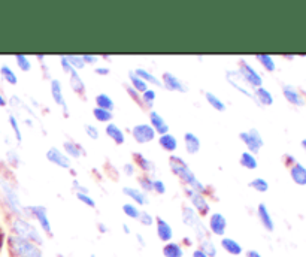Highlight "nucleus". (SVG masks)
<instances>
[{"label": "nucleus", "instance_id": "nucleus-1", "mask_svg": "<svg viewBox=\"0 0 306 257\" xmlns=\"http://www.w3.org/2000/svg\"><path fill=\"white\" fill-rule=\"evenodd\" d=\"M169 165H171L172 172L177 174L184 182H187V184L191 187V190H194V191H197V193H203L205 185L194 177V174L190 171L188 165H187L182 158H179L177 155H171Z\"/></svg>", "mask_w": 306, "mask_h": 257}, {"label": "nucleus", "instance_id": "nucleus-2", "mask_svg": "<svg viewBox=\"0 0 306 257\" xmlns=\"http://www.w3.org/2000/svg\"><path fill=\"white\" fill-rule=\"evenodd\" d=\"M8 247L12 256L15 257H44V253L39 245L15 235H11L8 238Z\"/></svg>", "mask_w": 306, "mask_h": 257}, {"label": "nucleus", "instance_id": "nucleus-3", "mask_svg": "<svg viewBox=\"0 0 306 257\" xmlns=\"http://www.w3.org/2000/svg\"><path fill=\"white\" fill-rule=\"evenodd\" d=\"M11 229H12V235L20 236L23 239H27V241L39 245V247L44 244V238H42L41 232L38 231L33 224H30L24 218H20V217L15 218L12 221V224H11Z\"/></svg>", "mask_w": 306, "mask_h": 257}, {"label": "nucleus", "instance_id": "nucleus-4", "mask_svg": "<svg viewBox=\"0 0 306 257\" xmlns=\"http://www.w3.org/2000/svg\"><path fill=\"white\" fill-rule=\"evenodd\" d=\"M0 185H2V190H3V193H5L6 202L9 204V208H11L15 214L24 217L27 211L23 208V205H21L20 198H18V195L15 193V190H14V188H12L6 181H0Z\"/></svg>", "mask_w": 306, "mask_h": 257}, {"label": "nucleus", "instance_id": "nucleus-5", "mask_svg": "<svg viewBox=\"0 0 306 257\" xmlns=\"http://www.w3.org/2000/svg\"><path fill=\"white\" fill-rule=\"evenodd\" d=\"M239 75L241 78L245 81V82H248L251 87H254V88H258V87H261V82H263V79L261 77L255 72L254 69H253V66H250L247 61H241V68H239Z\"/></svg>", "mask_w": 306, "mask_h": 257}, {"label": "nucleus", "instance_id": "nucleus-6", "mask_svg": "<svg viewBox=\"0 0 306 257\" xmlns=\"http://www.w3.org/2000/svg\"><path fill=\"white\" fill-rule=\"evenodd\" d=\"M239 136L247 144V147L251 151V154L260 151V148L263 147V139H261V136H260L257 128H251L250 132H242Z\"/></svg>", "mask_w": 306, "mask_h": 257}, {"label": "nucleus", "instance_id": "nucleus-7", "mask_svg": "<svg viewBox=\"0 0 306 257\" xmlns=\"http://www.w3.org/2000/svg\"><path fill=\"white\" fill-rule=\"evenodd\" d=\"M131 133H133V138L136 139V142H139V144L151 142L155 138V132L150 124H138L133 127Z\"/></svg>", "mask_w": 306, "mask_h": 257}, {"label": "nucleus", "instance_id": "nucleus-8", "mask_svg": "<svg viewBox=\"0 0 306 257\" xmlns=\"http://www.w3.org/2000/svg\"><path fill=\"white\" fill-rule=\"evenodd\" d=\"M226 229H227L226 217L220 212H214L209 217V231H211V233H214L217 236H224Z\"/></svg>", "mask_w": 306, "mask_h": 257}, {"label": "nucleus", "instance_id": "nucleus-9", "mask_svg": "<svg viewBox=\"0 0 306 257\" xmlns=\"http://www.w3.org/2000/svg\"><path fill=\"white\" fill-rule=\"evenodd\" d=\"M27 211H28V212H31V214L35 215V218L39 221V224H41V228L44 229V232L51 233V223H50V220H48V215H47V208H45V206H42V205L30 206Z\"/></svg>", "mask_w": 306, "mask_h": 257}, {"label": "nucleus", "instance_id": "nucleus-10", "mask_svg": "<svg viewBox=\"0 0 306 257\" xmlns=\"http://www.w3.org/2000/svg\"><path fill=\"white\" fill-rule=\"evenodd\" d=\"M187 193L191 196V204L194 205V209L197 211V214L205 215V214L209 212V205H208V202H206V199H205L202 193H197L194 190H190V191L187 190Z\"/></svg>", "mask_w": 306, "mask_h": 257}, {"label": "nucleus", "instance_id": "nucleus-11", "mask_svg": "<svg viewBox=\"0 0 306 257\" xmlns=\"http://www.w3.org/2000/svg\"><path fill=\"white\" fill-rule=\"evenodd\" d=\"M157 236H158V239L160 241H163V242H171L172 241V238H174V231H172V228H171V224L167 223V221H164L163 218H157Z\"/></svg>", "mask_w": 306, "mask_h": 257}, {"label": "nucleus", "instance_id": "nucleus-12", "mask_svg": "<svg viewBox=\"0 0 306 257\" xmlns=\"http://www.w3.org/2000/svg\"><path fill=\"white\" fill-rule=\"evenodd\" d=\"M182 221H184L185 226H190L193 229H196L199 224H202V220H200L199 214L193 208H188V206H185L182 209Z\"/></svg>", "mask_w": 306, "mask_h": 257}, {"label": "nucleus", "instance_id": "nucleus-13", "mask_svg": "<svg viewBox=\"0 0 306 257\" xmlns=\"http://www.w3.org/2000/svg\"><path fill=\"white\" fill-rule=\"evenodd\" d=\"M163 84L167 90H172V91H187V87L181 82V79H178L171 72L163 74Z\"/></svg>", "mask_w": 306, "mask_h": 257}, {"label": "nucleus", "instance_id": "nucleus-14", "mask_svg": "<svg viewBox=\"0 0 306 257\" xmlns=\"http://www.w3.org/2000/svg\"><path fill=\"white\" fill-rule=\"evenodd\" d=\"M47 158L51 162V163H55L57 166H61V168H69L71 166V160L67 155H64L60 150L57 148H50L48 153H47Z\"/></svg>", "mask_w": 306, "mask_h": 257}, {"label": "nucleus", "instance_id": "nucleus-15", "mask_svg": "<svg viewBox=\"0 0 306 257\" xmlns=\"http://www.w3.org/2000/svg\"><path fill=\"white\" fill-rule=\"evenodd\" d=\"M290 175L293 181L299 185H306V168L303 165L294 162L293 166L290 168Z\"/></svg>", "mask_w": 306, "mask_h": 257}, {"label": "nucleus", "instance_id": "nucleus-16", "mask_svg": "<svg viewBox=\"0 0 306 257\" xmlns=\"http://www.w3.org/2000/svg\"><path fill=\"white\" fill-rule=\"evenodd\" d=\"M221 247H223V250L226 253H229L230 256H239V254H242V245L237 241H234L233 238H226L224 236L221 239Z\"/></svg>", "mask_w": 306, "mask_h": 257}, {"label": "nucleus", "instance_id": "nucleus-17", "mask_svg": "<svg viewBox=\"0 0 306 257\" xmlns=\"http://www.w3.org/2000/svg\"><path fill=\"white\" fill-rule=\"evenodd\" d=\"M150 117H151V124H153L151 127L154 128V132H157V133H160V135H166V133L169 132V126H167V123L163 120V117H161L158 112L151 111Z\"/></svg>", "mask_w": 306, "mask_h": 257}, {"label": "nucleus", "instance_id": "nucleus-18", "mask_svg": "<svg viewBox=\"0 0 306 257\" xmlns=\"http://www.w3.org/2000/svg\"><path fill=\"white\" fill-rule=\"evenodd\" d=\"M258 217H260V221H261V224H263V228L266 231H274V228H275L274 220H272V217H270V214H269V211H267V208H266L264 204L258 205Z\"/></svg>", "mask_w": 306, "mask_h": 257}, {"label": "nucleus", "instance_id": "nucleus-19", "mask_svg": "<svg viewBox=\"0 0 306 257\" xmlns=\"http://www.w3.org/2000/svg\"><path fill=\"white\" fill-rule=\"evenodd\" d=\"M184 141H185V148L190 154H196L200 150V141L194 133H185L184 135Z\"/></svg>", "mask_w": 306, "mask_h": 257}, {"label": "nucleus", "instance_id": "nucleus-20", "mask_svg": "<svg viewBox=\"0 0 306 257\" xmlns=\"http://www.w3.org/2000/svg\"><path fill=\"white\" fill-rule=\"evenodd\" d=\"M282 91H284L285 99H287V101H288L290 103L297 105V106H302V105H303V99H302V96L299 94V91H297L294 87H291V85H284Z\"/></svg>", "mask_w": 306, "mask_h": 257}, {"label": "nucleus", "instance_id": "nucleus-21", "mask_svg": "<svg viewBox=\"0 0 306 257\" xmlns=\"http://www.w3.org/2000/svg\"><path fill=\"white\" fill-rule=\"evenodd\" d=\"M163 256L164 257H184V248L178 242H167L163 247Z\"/></svg>", "mask_w": 306, "mask_h": 257}, {"label": "nucleus", "instance_id": "nucleus-22", "mask_svg": "<svg viewBox=\"0 0 306 257\" xmlns=\"http://www.w3.org/2000/svg\"><path fill=\"white\" fill-rule=\"evenodd\" d=\"M158 142H160L161 148H164L166 151H175L177 147H178V141H177V138H175L174 135H171V133L161 135L160 139H158Z\"/></svg>", "mask_w": 306, "mask_h": 257}, {"label": "nucleus", "instance_id": "nucleus-23", "mask_svg": "<svg viewBox=\"0 0 306 257\" xmlns=\"http://www.w3.org/2000/svg\"><path fill=\"white\" fill-rule=\"evenodd\" d=\"M199 250H202L208 257H217L218 250L214 241H211L209 238H205L202 241H199Z\"/></svg>", "mask_w": 306, "mask_h": 257}, {"label": "nucleus", "instance_id": "nucleus-24", "mask_svg": "<svg viewBox=\"0 0 306 257\" xmlns=\"http://www.w3.org/2000/svg\"><path fill=\"white\" fill-rule=\"evenodd\" d=\"M51 93L52 98H54V102L57 105H61L66 109V102H64V98H63V91H61V85H60L58 79H52L51 81Z\"/></svg>", "mask_w": 306, "mask_h": 257}, {"label": "nucleus", "instance_id": "nucleus-25", "mask_svg": "<svg viewBox=\"0 0 306 257\" xmlns=\"http://www.w3.org/2000/svg\"><path fill=\"white\" fill-rule=\"evenodd\" d=\"M106 133H108V136L115 142V144H123L124 142V133H123V130L118 127L117 124H108V127H106Z\"/></svg>", "mask_w": 306, "mask_h": 257}, {"label": "nucleus", "instance_id": "nucleus-26", "mask_svg": "<svg viewBox=\"0 0 306 257\" xmlns=\"http://www.w3.org/2000/svg\"><path fill=\"white\" fill-rule=\"evenodd\" d=\"M123 191H124V195H127L128 198H131L136 204H139V205H145L147 204V198H145L144 193H141V190L133 188V187H124Z\"/></svg>", "mask_w": 306, "mask_h": 257}, {"label": "nucleus", "instance_id": "nucleus-27", "mask_svg": "<svg viewBox=\"0 0 306 257\" xmlns=\"http://www.w3.org/2000/svg\"><path fill=\"white\" fill-rule=\"evenodd\" d=\"M255 98H257L258 102L263 103V105H267V106L274 103L272 94L269 93V90H266V88H263V87H258V88L255 90Z\"/></svg>", "mask_w": 306, "mask_h": 257}, {"label": "nucleus", "instance_id": "nucleus-28", "mask_svg": "<svg viewBox=\"0 0 306 257\" xmlns=\"http://www.w3.org/2000/svg\"><path fill=\"white\" fill-rule=\"evenodd\" d=\"M128 78H130V81H131V85L134 87V90L136 91H142V93H145L147 90H148V85H147V82L144 81V79H141V78L138 77L134 72H130L128 74Z\"/></svg>", "mask_w": 306, "mask_h": 257}, {"label": "nucleus", "instance_id": "nucleus-29", "mask_svg": "<svg viewBox=\"0 0 306 257\" xmlns=\"http://www.w3.org/2000/svg\"><path fill=\"white\" fill-rule=\"evenodd\" d=\"M205 96H206V101L209 102V105H211V106H212L214 109H217V111H220V112L226 109V105H224V102H223V101H221L220 98H217V96H215L214 93H211V91H206V94H205Z\"/></svg>", "mask_w": 306, "mask_h": 257}, {"label": "nucleus", "instance_id": "nucleus-30", "mask_svg": "<svg viewBox=\"0 0 306 257\" xmlns=\"http://www.w3.org/2000/svg\"><path fill=\"white\" fill-rule=\"evenodd\" d=\"M241 165L244 168H248V169H255L257 168V158L254 157V154L245 151L241 155Z\"/></svg>", "mask_w": 306, "mask_h": 257}, {"label": "nucleus", "instance_id": "nucleus-31", "mask_svg": "<svg viewBox=\"0 0 306 257\" xmlns=\"http://www.w3.org/2000/svg\"><path fill=\"white\" fill-rule=\"evenodd\" d=\"M93 115L97 121L100 123H108L112 120V112L111 111H106V109H102V108H94L93 111Z\"/></svg>", "mask_w": 306, "mask_h": 257}, {"label": "nucleus", "instance_id": "nucleus-32", "mask_svg": "<svg viewBox=\"0 0 306 257\" xmlns=\"http://www.w3.org/2000/svg\"><path fill=\"white\" fill-rule=\"evenodd\" d=\"M257 60L263 65V68L269 72H274L275 71V61L270 55H266V54H258L257 55Z\"/></svg>", "mask_w": 306, "mask_h": 257}, {"label": "nucleus", "instance_id": "nucleus-33", "mask_svg": "<svg viewBox=\"0 0 306 257\" xmlns=\"http://www.w3.org/2000/svg\"><path fill=\"white\" fill-rule=\"evenodd\" d=\"M0 74H2V77L5 78L6 82H9L12 85H15L18 82V78H17V75L14 74V71L9 66H2L0 68Z\"/></svg>", "mask_w": 306, "mask_h": 257}, {"label": "nucleus", "instance_id": "nucleus-34", "mask_svg": "<svg viewBox=\"0 0 306 257\" xmlns=\"http://www.w3.org/2000/svg\"><path fill=\"white\" fill-rule=\"evenodd\" d=\"M96 103H97V108H102V109H106V111H111L114 108L112 99L108 94H103V93L96 98Z\"/></svg>", "mask_w": 306, "mask_h": 257}, {"label": "nucleus", "instance_id": "nucleus-35", "mask_svg": "<svg viewBox=\"0 0 306 257\" xmlns=\"http://www.w3.org/2000/svg\"><path fill=\"white\" fill-rule=\"evenodd\" d=\"M134 74L141 78V79H144L145 82H153V84H155V85H160V81L154 77L153 74H150L148 71H145V69H141V68H139V69H136Z\"/></svg>", "mask_w": 306, "mask_h": 257}, {"label": "nucleus", "instance_id": "nucleus-36", "mask_svg": "<svg viewBox=\"0 0 306 257\" xmlns=\"http://www.w3.org/2000/svg\"><path fill=\"white\" fill-rule=\"evenodd\" d=\"M71 87H72L74 91H77V93H84V90H85L84 81L81 79V77L78 75L77 72L71 75Z\"/></svg>", "mask_w": 306, "mask_h": 257}, {"label": "nucleus", "instance_id": "nucleus-37", "mask_svg": "<svg viewBox=\"0 0 306 257\" xmlns=\"http://www.w3.org/2000/svg\"><path fill=\"white\" fill-rule=\"evenodd\" d=\"M250 187H253L254 190L260 191V193H264V191H267L269 184H267V181L263 180V178H255L254 181L250 182Z\"/></svg>", "mask_w": 306, "mask_h": 257}, {"label": "nucleus", "instance_id": "nucleus-38", "mask_svg": "<svg viewBox=\"0 0 306 257\" xmlns=\"http://www.w3.org/2000/svg\"><path fill=\"white\" fill-rule=\"evenodd\" d=\"M64 150L66 153L72 157H79L81 153H82V148L78 145V144H74V142H64Z\"/></svg>", "mask_w": 306, "mask_h": 257}, {"label": "nucleus", "instance_id": "nucleus-39", "mask_svg": "<svg viewBox=\"0 0 306 257\" xmlns=\"http://www.w3.org/2000/svg\"><path fill=\"white\" fill-rule=\"evenodd\" d=\"M136 160H138V165L141 166V169H144V171H147V172H150V171H153L154 169V163L151 160H148L147 157L138 154L136 155Z\"/></svg>", "mask_w": 306, "mask_h": 257}, {"label": "nucleus", "instance_id": "nucleus-40", "mask_svg": "<svg viewBox=\"0 0 306 257\" xmlns=\"http://www.w3.org/2000/svg\"><path fill=\"white\" fill-rule=\"evenodd\" d=\"M66 58H67V61L71 63V66H72L75 71H77V69H82L84 65H85L81 55H74V54H71V55H66Z\"/></svg>", "mask_w": 306, "mask_h": 257}, {"label": "nucleus", "instance_id": "nucleus-41", "mask_svg": "<svg viewBox=\"0 0 306 257\" xmlns=\"http://www.w3.org/2000/svg\"><path fill=\"white\" fill-rule=\"evenodd\" d=\"M15 60H17V65H18V68L21 69V71H30V68H31V63L28 61V58H27L26 55H21V54H18V55H15Z\"/></svg>", "mask_w": 306, "mask_h": 257}, {"label": "nucleus", "instance_id": "nucleus-42", "mask_svg": "<svg viewBox=\"0 0 306 257\" xmlns=\"http://www.w3.org/2000/svg\"><path fill=\"white\" fill-rule=\"evenodd\" d=\"M123 211H124V214L128 215L130 218H138V217H139V209L134 205H131V204L123 205Z\"/></svg>", "mask_w": 306, "mask_h": 257}, {"label": "nucleus", "instance_id": "nucleus-43", "mask_svg": "<svg viewBox=\"0 0 306 257\" xmlns=\"http://www.w3.org/2000/svg\"><path fill=\"white\" fill-rule=\"evenodd\" d=\"M138 218L141 220V223H142L144 226H151L154 223V217L150 212H147V211H141Z\"/></svg>", "mask_w": 306, "mask_h": 257}, {"label": "nucleus", "instance_id": "nucleus-44", "mask_svg": "<svg viewBox=\"0 0 306 257\" xmlns=\"http://www.w3.org/2000/svg\"><path fill=\"white\" fill-rule=\"evenodd\" d=\"M9 124H11V127L14 130V133H15L17 141H21V130H20L18 121H17V118L14 115H9Z\"/></svg>", "mask_w": 306, "mask_h": 257}, {"label": "nucleus", "instance_id": "nucleus-45", "mask_svg": "<svg viewBox=\"0 0 306 257\" xmlns=\"http://www.w3.org/2000/svg\"><path fill=\"white\" fill-rule=\"evenodd\" d=\"M77 198L82 202V204H85L87 206H94L96 205V202L88 196V195H85V193H77Z\"/></svg>", "mask_w": 306, "mask_h": 257}, {"label": "nucleus", "instance_id": "nucleus-46", "mask_svg": "<svg viewBox=\"0 0 306 257\" xmlns=\"http://www.w3.org/2000/svg\"><path fill=\"white\" fill-rule=\"evenodd\" d=\"M142 99H144V102L147 103V105L153 106L154 101H155V91H154V90H147V91L144 93Z\"/></svg>", "mask_w": 306, "mask_h": 257}, {"label": "nucleus", "instance_id": "nucleus-47", "mask_svg": "<svg viewBox=\"0 0 306 257\" xmlns=\"http://www.w3.org/2000/svg\"><path fill=\"white\" fill-rule=\"evenodd\" d=\"M61 66H63V71H64V72H67V74H71V75L77 72V71H75V69L71 66V63L67 61L66 55H64V57H61Z\"/></svg>", "mask_w": 306, "mask_h": 257}, {"label": "nucleus", "instance_id": "nucleus-48", "mask_svg": "<svg viewBox=\"0 0 306 257\" xmlns=\"http://www.w3.org/2000/svg\"><path fill=\"white\" fill-rule=\"evenodd\" d=\"M153 190L155 193H158V195H163L166 191V187H164V184L161 181L155 180L153 181Z\"/></svg>", "mask_w": 306, "mask_h": 257}, {"label": "nucleus", "instance_id": "nucleus-49", "mask_svg": "<svg viewBox=\"0 0 306 257\" xmlns=\"http://www.w3.org/2000/svg\"><path fill=\"white\" fill-rule=\"evenodd\" d=\"M85 132H87V135H88L91 139H97V138H99V130L94 127V126H91V124H87V126H85Z\"/></svg>", "mask_w": 306, "mask_h": 257}, {"label": "nucleus", "instance_id": "nucleus-50", "mask_svg": "<svg viewBox=\"0 0 306 257\" xmlns=\"http://www.w3.org/2000/svg\"><path fill=\"white\" fill-rule=\"evenodd\" d=\"M139 182H141V185H142L145 190H153V181L151 180H148V178H141Z\"/></svg>", "mask_w": 306, "mask_h": 257}, {"label": "nucleus", "instance_id": "nucleus-51", "mask_svg": "<svg viewBox=\"0 0 306 257\" xmlns=\"http://www.w3.org/2000/svg\"><path fill=\"white\" fill-rule=\"evenodd\" d=\"M82 60H84V63H94V61L97 60V57H96V55H88V54H85V55H82Z\"/></svg>", "mask_w": 306, "mask_h": 257}, {"label": "nucleus", "instance_id": "nucleus-52", "mask_svg": "<svg viewBox=\"0 0 306 257\" xmlns=\"http://www.w3.org/2000/svg\"><path fill=\"white\" fill-rule=\"evenodd\" d=\"M247 257H261V254L257 250H248L247 251Z\"/></svg>", "mask_w": 306, "mask_h": 257}, {"label": "nucleus", "instance_id": "nucleus-53", "mask_svg": "<svg viewBox=\"0 0 306 257\" xmlns=\"http://www.w3.org/2000/svg\"><path fill=\"white\" fill-rule=\"evenodd\" d=\"M108 72H109L108 68H97V69H96V74H99V75H106Z\"/></svg>", "mask_w": 306, "mask_h": 257}, {"label": "nucleus", "instance_id": "nucleus-54", "mask_svg": "<svg viewBox=\"0 0 306 257\" xmlns=\"http://www.w3.org/2000/svg\"><path fill=\"white\" fill-rule=\"evenodd\" d=\"M193 257H208V256L205 254L202 250H199V248H197V250H194V251H193Z\"/></svg>", "mask_w": 306, "mask_h": 257}, {"label": "nucleus", "instance_id": "nucleus-55", "mask_svg": "<svg viewBox=\"0 0 306 257\" xmlns=\"http://www.w3.org/2000/svg\"><path fill=\"white\" fill-rule=\"evenodd\" d=\"M124 172H126L127 175H133V166H131V165H126V166H124Z\"/></svg>", "mask_w": 306, "mask_h": 257}, {"label": "nucleus", "instance_id": "nucleus-56", "mask_svg": "<svg viewBox=\"0 0 306 257\" xmlns=\"http://www.w3.org/2000/svg\"><path fill=\"white\" fill-rule=\"evenodd\" d=\"M136 238H138V241H139V244H141V245H142V247H144V245H145V239H144V236H142V235H141V233H138V235H136Z\"/></svg>", "mask_w": 306, "mask_h": 257}, {"label": "nucleus", "instance_id": "nucleus-57", "mask_svg": "<svg viewBox=\"0 0 306 257\" xmlns=\"http://www.w3.org/2000/svg\"><path fill=\"white\" fill-rule=\"evenodd\" d=\"M99 231L102 232V233H106V232H108V228H106L105 224H102V223H100V224H99Z\"/></svg>", "mask_w": 306, "mask_h": 257}, {"label": "nucleus", "instance_id": "nucleus-58", "mask_svg": "<svg viewBox=\"0 0 306 257\" xmlns=\"http://www.w3.org/2000/svg\"><path fill=\"white\" fill-rule=\"evenodd\" d=\"M6 105V101H5V98L2 96V93H0V106H5Z\"/></svg>", "mask_w": 306, "mask_h": 257}, {"label": "nucleus", "instance_id": "nucleus-59", "mask_svg": "<svg viewBox=\"0 0 306 257\" xmlns=\"http://www.w3.org/2000/svg\"><path fill=\"white\" fill-rule=\"evenodd\" d=\"M123 229H124V233H130V229H128L127 224H123Z\"/></svg>", "mask_w": 306, "mask_h": 257}, {"label": "nucleus", "instance_id": "nucleus-60", "mask_svg": "<svg viewBox=\"0 0 306 257\" xmlns=\"http://www.w3.org/2000/svg\"><path fill=\"white\" fill-rule=\"evenodd\" d=\"M302 147H303V148L306 150V139H303V141H302Z\"/></svg>", "mask_w": 306, "mask_h": 257}, {"label": "nucleus", "instance_id": "nucleus-61", "mask_svg": "<svg viewBox=\"0 0 306 257\" xmlns=\"http://www.w3.org/2000/svg\"><path fill=\"white\" fill-rule=\"evenodd\" d=\"M90 257H96V256H94V254H91V256H90Z\"/></svg>", "mask_w": 306, "mask_h": 257}, {"label": "nucleus", "instance_id": "nucleus-62", "mask_svg": "<svg viewBox=\"0 0 306 257\" xmlns=\"http://www.w3.org/2000/svg\"><path fill=\"white\" fill-rule=\"evenodd\" d=\"M60 257H67V256H60Z\"/></svg>", "mask_w": 306, "mask_h": 257}]
</instances>
